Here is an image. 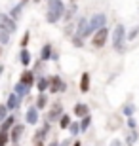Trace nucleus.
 <instances>
[{"instance_id":"1","label":"nucleus","mask_w":139,"mask_h":146,"mask_svg":"<svg viewBox=\"0 0 139 146\" xmlns=\"http://www.w3.org/2000/svg\"><path fill=\"white\" fill-rule=\"evenodd\" d=\"M65 17V4L63 0H48V11H46V19L48 23H57L59 19Z\"/></svg>"},{"instance_id":"2","label":"nucleus","mask_w":139,"mask_h":146,"mask_svg":"<svg viewBox=\"0 0 139 146\" xmlns=\"http://www.w3.org/2000/svg\"><path fill=\"white\" fill-rule=\"evenodd\" d=\"M126 38H128L126 29H124V25L118 23L116 27H114V31H112V46H114V49L120 51V53L126 49Z\"/></svg>"},{"instance_id":"3","label":"nucleus","mask_w":139,"mask_h":146,"mask_svg":"<svg viewBox=\"0 0 139 146\" xmlns=\"http://www.w3.org/2000/svg\"><path fill=\"white\" fill-rule=\"evenodd\" d=\"M105 23H107V15L105 13H95L90 19V31H88V34H95L99 29L105 27Z\"/></svg>"},{"instance_id":"4","label":"nucleus","mask_w":139,"mask_h":146,"mask_svg":"<svg viewBox=\"0 0 139 146\" xmlns=\"http://www.w3.org/2000/svg\"><path fill=\"white\" fill-rule=\"evenodd\" d=\"M107 38H109V31L103 27V29H99V31L91 36V44H93L95 48H103V46L107 44Z\"/></svg>"},{"instance_id":"5","label":"nucleus","mask_w":139,"mask_h":146,"mask_svg":"<svg viewBox=\"0 0 139 146\" xmlns=\"http://www.w3.org/2000/svg\"><path fill=\"white\" fill-rule=\"evenodd\" d=\"M88 31H90V23H88V19H86V17H80V19H78V27H76V36H80L82 40H84V38L90 36Z\"/></svg>"},{"instance_id":"6","label":"nucleus","mask_w":139,"mask_h":146,"mask_svg":"<svg viewBox=\"0 0 139 146\" xmlns=\"http://www.w3.org/2000/svg\"><path fill=\"white\" fill-rule=\"evenodd\" d=\"M0 25H2V27H6L10 33H15V29H17L15 19H13L11 15H6V13H0Z\"/></svg>"},{"instance_id":"7","label":"nucleus","mask_w":139,"mask_h":146,"mask_svg":"<svg viewBox=\"0 0 139 146\" xmlns=\"http://www.w3.org/2000/svg\"><path fill=\"white\" fill-rule=\"evenodd\" d=\"M61 116H63V106H61L59 103H54V104H52V110H50L48 118L52 119V121H59Z\"/></svg>"},{"instance_id":"8","label":"nucleus","mask_w":139,"mask_h":146,"mask_svg":"<svg viewBox=\"0 0 139 146\" xmlns=\"http://www.w3.org/2000/svg\"><path fill=\"white\" fill-rule=\"evenodd\" d=\"M13 91L19 95V97H27L29 93H31V86H27V84H23V82H17L15 86H13Z\"/></svg>"},{"instance_id":"9","label":"nucleus","mask_w":139,"mask_h":146,"mask_svg":"<svg viewBox=\"0 0 139 146\" xmlns=\"http://www.w3.org/2000/svg\"><path fill=\"white\" fill-rule=\"evenodd\" d=\"M6 104H8V108H10V110H17V108H19V104H21V97H19L15 91H13L10 97H8Z\"/></svg>"},{"instance_id":"10","label":"nucleus","mask_w":139,"mask_h":146,"mask_svg":"<svg viewBox=\"0 0 139 146\" xmlns=\"http://www.w3.org/2000/svg\"><path fill=\"white\" fill-rule=\"evenodd\" d=\"M23 131H25V125H19V123L13 125V127L10 129V139H11V142H17V141H19V137L23 135Z\"/></svg>"},{"instance_id":"11","label":"nucleus","mask_w":139,"mask_h":146,"mask_svg":"<svg viewBox=\"0 0 139 146\" xmlns=\"http://www.w3.org/2000/svg\"><path fill=\"white\" fill-rule=\"evenodd\" d=\"M25 119H27L29 125H34L38 121V108L36 106H32V108L27 110V114H25Z\"/></svg>"},{"instance_id":"12","label":"nucleus","mask_w":139,"mask_h":146,"mask_svg":"<svg viewBox=\"0 0 139 146\" xmlns=\"http://www.w3.org/2000/svg\"><path fill=\"white\" fill-rule=\"evenodd\" d=\"M50 82H52V86H50V91H52V93H57L59 89H61V91L65 89V84L61 82V78H59V76H54V78H50Z\"/></svg>"},{"instance_id":"13","label":"nucleus","mask_w":139,"mask_h":146,"mask_svg":"<svg viewBox=\"0 0 139 146\" xmlns=\"http://www.w3.org/2000/svg\"><path fill=\"white\" fill-rule=\"evenodd\" d=\"M48 131H50V125H48V123H44L42 129L36 131V135H34V146H42V142H44L42 139L46 137V133H48Z\"/></svg>"},{"instance_id":"14","label":"nucleus","mask_w":139,"mask_h":146,"mask_svg":"<svg viewBox=\"0 0 139 146\" xmlns=\"http://www.w3.org/2000/svg\"><path fill=\"white\" fill-rule=\"evenodd\" d=\"M80 91H82V93H88V91H90V74H88V72H84V74H82Z\"/></svg>"},{"instance_id":"15","label":"nucleus","mask_w":139,"mask_h":146,"mask_svg":"<svg viewBox=\"0 0 139 146\" xmlns=\"http://www.w3.org/2000/svg\"><path fill=\"white\" fill-rule=\"evenodd\" d=\"M88 104H84V103H78L75 106V116H80V118H84V116H88Z\"/></svg>"},{"instance_id":"16","label":"nucleus","mask_w":139,"mask_h":146,"mask_svg":"<svg viewBox=\"0 0 139 146\" xmlns=\"http://www.w3.org/2000/svg\"><path fill=\"white\" fill-rule=\"evenodd\" d=\"M13 125H15V116H8V118L2 121V127H0V131H10Z\"/></svg>"},{"instance_id":"17","label":"nucleus","mask_w":139,"mask_h":146,"mask_svg":"<svg viewBox=\"0 0 139 146\" xmlns=\"http://www.w3.org/2000/svg\"><path fill=\"white\" fill-rule=\"evenodd\" d=\"M50 86H52L50 78H40V80L36 82V87H38V91H40V93H44L46 89H50Z\"/></svg>"},{"instance_id":"18","label":"nucleus","mask_w":139,"mask_h":146,"mask_svg":"<svg viewBox=\"0 0 139 146\" xmlns=\"http://www.w3.org/2000/svg\"><path fill=\"white\" fill-rule=\"evenodd\" d=\"M21 82H23V84H27V86H32V84H34V74H32L31 70H23Z\"/></svg>"},{"instance_id":"19","label":"nucleus","mask_w":139,"mask_h":146,"mask_svg":"<svg viewBox=\"0 0 139 146\" xmlns=\"http://www.w3.org/2000/svg\"><path fill=\"white\" fill-rule=\"evenodd\" d=\"M19 59H21V65H23V66H29V65H31V53H29V49H25V48L21 49Z\"/></svg>"},{"instance_id":"20","label":"nucleus","mask_w":139,"mask_h":146,"mask_svg":"<svg viewBox=\"0 0 139 146\" xmlns=\"http://www.w3.org/2000/svg\"><path fill=\"white\" fill-rule=\"evenodd\" d=\"M8 42H10V31L0 25V44L4 46V44H8Z\"/></svg>"},{"instance_id":"21","label":"nucleus","mask_w":139,"mask_h":146,"mask_svg":"<svg viewBox=\"0 0 139 146\" xmlns=\"http://www.w3.org/2000/svg\"><path fill=\"white\" fill-rule=\"evenodd\" d=\"M50 57H52V46H50V44H46V46L42 48V51H40V59H42V61H48Z\"/></svg>"},{"instance_id":"22","label":"nucleus","mask_w":139,"mask_h":146,"mask_svg":"<svg viewBox=\"0 0 139 146\" xmlns=\"http://www.w3.org/2000/svg\"><path fill=\"white\" fill-rule=\"evenodd\" d=\"M59 127H61V129H69L71 127V116L69 114H63V116H61V119H59Z\"/></svg>"},{"instance_id":"23","label":"nucleus","mask_w":139,"mask_h":146,"mask_svg":"<svg viewBox=\"0 0 139 146\" xmlns=\"http://www.w3.org/2000/svg\"><path fill=\"white\" fill-rule=\"evenodd\" d=\"M23 6H25V4L21 2V4H17L15 8H13V10L10 11V15L13 17V19H19V15H21V10H23Z\"/></svg>"},{"instance_id":"24","label":"nucleus","mask_w":139,"mask_h":146,"mask_svg":"<svg viewBox=\"0 0 139 146\" xmlns=\"http://www.w3.org/2000/svg\"><path fill=\"white\" fill-rule=\"evenodd\" d=\"M91 125V116L88 114V116H84L82 118V121H80V127H82V131H88V127Z\"/></svg>"},{"instance_id":"25","label":"nucleus","mask_w":139,"mask_h":146,"mask_svg":"<svg viewBox=\"0 0 139 146\" xmlns=\"http://www.w3.org/2000/svg\"><path fill=\"white\" fill-rule=\"evenodd\" d=\"M46 103H48L46 95H44V93H40V95H38V99H36V108H38V110L44 108V106H46Z\"/></svg>"},{"instance_id":"26","label":"nucleus","mask_w":139,"mask_h":146,"mask_svg":"<svg viewBox=\"0 0 139 146\" xmlns=\"http://www.w3.org/2000/svg\"><path fill=\"white\" fill-rule=\"evenodd\" d=\"M8 141H11L10 133H8V131H0V146H6V144H8Z\"/></svg>"},{"instance_id":"27","label":"nucleus","mask_w":139,"mask_h":146,"mask_svg":"<svg viewBox=\"0 0 139 146\" xmlns=\"http://www.w3.org/2000/svg\"><path fill=\"white\" fill-rule=\"evenodd\" d=\"M69 129H71V135H73V137H76V135H78V133L82 131V127H80V123H76V121H75V123H71V127H69Z\"/></svg>"},{"instance_id":"28","label":"nucleus","mask_w":139,"mask_h":146,"mask_svg":"<svg viewBox=\"0 0 139 146\" xmlns=\"http://www.w3.org/2000/svg\"><path fill=\"white\" fill-rule=\"evenodd\" d=\"M8 104H0V121H4L6 118H8Z\"/></svg>"},{"instance_id":"29","label":"nucleus","mask_w":139,"mask_h":146,"mask_svg":"<svg viewBox=\"0 0 139 146\" xmlns=\"http://www.w3.org/2000/svg\"><path fill=\"white\" fill-rule=\"evenodd\" d=\"M122 112L126 114V116H132V114H134V104H126Z\"/></svg>"},{"instance_id":"30","label":"nucleus","mask_w":139,"mask_h":146,"mask_svg":"<svg viewBox=\"0 0 139 146\" xmlns=\"http://www.w3.org/2000/svg\"><path fill=\"white\" fill-rule=\"evenodd\" d=\"M137 34H139V29H137V27H134V29H132V31L128 33V40H134Z\"/></svg>"},{"instance_id":"31","label":"nucleus","mask_w":139,"mask_h":146,"mask_svg":"<svg viewBox=\"0 0 139 146\" xmlns=\"http://www.w3.org/2000/svg\"><path fill=\"white\" fill-rule=\"evenodd\" d=\"M134 142H137V133L132 131V133L128 135V144H134Z\"/></svg>"},{"instance_id":"32","label":"nucleus","mask_w":139,"mask_h":146,"mask_svg":"<svg viewBox=\"0 0 139 146\" xmlns=\"http://www.w3.org/2000/svg\"><path fill=\"white\" fill-rule=\"evenodd\" d=\"M73 44H75L76 48H80L82 44H84V40H82L80 36H76V34H75V36H73Z\"/></svg>"},{"instance_id":"33","label":"nucleus","mask_w":139,"mask_h":146,"mask_svg":"<svg viewBox=\"0 0 139 146\" xmlns=\"http://www.w3.org/2000/svg\"><path fill=\"white\" fill-rule=\"evenodd\" d=\"M29 38H31V36H29V33H25V36L21 38V48H27V44H29Z\"/></svg>"},{"instance_id":"34","label":"nucleus","mask_w":139,"mask_h":146,"mask_svg":"<svg viewBox=\"0 0 139 146\" xmlns=\"http://www.w3.org/2000/svg\"><path fill=\"white\" fill-rule=\"evenodd\" d=\"M135 125H137V123H135V119L130 116V119H128V127H130V129H135Z\"/></svg>"},{"instance_id":"35","label":"nucleus","mask_w":139,"mask_h":146,"mask_svg":"<svg viewBox=\"0 0 139 146\" xmlns=\"http://www.w3.org/2000/svg\"><path fill=\"white\" fill-rule=\"evenodd\" d=\"M111 146H120V141H112V142H111Z\"/></svg>"},{"instance_id":"36","label":"nucleus","mask_w":139,"mask_h":146,"mask_svg":"<svg viewBox=\"0 0 139 146\" xmlns=\"http://www.w3.org/2000/svg\"><path fill=\"white\" fill-rule=\"evenodd\" d=\"M73 146H80V142H78V141H75V144H73Z\"/></svg>"},{"instance_id":"37","label":"nucleus","mask_w":139,"mask_h":146,"mask_svg":"<svg viewBox=\"0 0 139 146\" xmlns=\"http://www.w3.org/2000/svg\"><path fill=\"white\" fill-rule=\"evenodd\" d=\"M50 146H57V142H52V144H50Z\"/></svg>"},{"instance_id":"38","label":"nucleus","mask_w":139,"mask_h":146,"mask_svg":"<svg viewBox=\"0 0 139 146\" xmlns=\"http://www.w3.org/2000/svg\"><path fill=\"white\" fill-rule=\"evenodd\" d=\"M0 46H2V44H0ZM0 55H2V48H0Z\"/></svg>"},{"instance_id":"39","label":"nucleus","mask_w":139,"mask_h":146,"mask_svg":"<svg viewBox=\"0 0 139 146\" xmlns=\"http://www.w3.org/2000/svg\"><path fill=\"white\" fill-rule=\"evenodd\" d=\"M21 2H23V4H25V2H27V0H21Z\"/></svg>"},{"instance_id":"40","label":"nucleus","mask_w":139,"mask_h":146,"mask_svg":"<svg viewBox=\"0 0 139 146\" xmlns=\"http://www.w3.org/2000/svg\"><path fill=\"white\" fill-rule=\"evenodd\" d=\"M13 146H17V144H13Z\"/></svg>"}]
</instances>
